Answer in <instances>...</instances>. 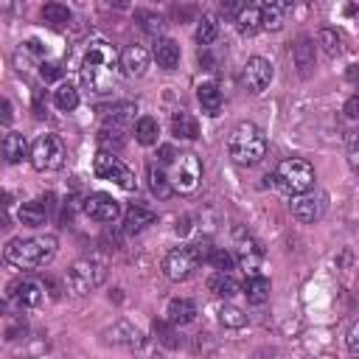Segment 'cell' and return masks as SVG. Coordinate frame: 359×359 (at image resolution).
<instances>
[{
  "label": "cell",
  "instance_id": "obj_1",
  "mask_svg": "<svg viewBox=\"0 0 359 359\" xmlns=\"http://www.w3.org/2000/svg\"><path fill=\"white\" fill-rule=\"evenodd\" d=\"M81 84L96 96H104L118 84V79L124 76L121 70V54L115 51V45L107 39H93L87 45V51L81 57V68H79Z\"/></svg>",
  "mask_w": 359,
  "mask_h": 359
},
{
  "label": "cell",
  "instance_id": "obj_2",
  "mask_svg": "<svg viewBox=\"0 0 359 359\" xmlns=\"http://www.w3.org/2000/svg\"><path fill=\"white\" fill-rule=\"evenodd\" d=\"M59 242L57 236H31V239H12L6 247V261L17 269H39L57 258Z\"/></svg>",
  "mask_w": 359,
  "mask_h": 359
},
{
  "label": "cell",
  "instance_id": "obj_3",
  "mask_svg": "<svg viewBox=\"0 0 359 359\" xmlns=\"http://www.w3.org/2000/svg\"><path fill=\"white\" fill-rule=\"evenodd\" d=\"M228 155L233 157V163L239 166H255L264 160L266 155V138L264 132L250 124V121H242L239 126H233L231 138H228Z\"/></svg>",
  "mask_w": 359,
  "mask_h": 359
},
{
  "label": "cell",
  "instance_id": "obj_4",
  "mask_svg": "<svg viewBox=\"0 0 359 359\" xmlns=\"http://www.w3.org/2000/svg\"><path fill=\"white\" fill-rule=\"evenodd\" d=\"M275 186L284 191V194H289V197H303V194H309L311 191V186H314V166L309 163V160H303V157H289V160H284L281 166H278V171H275Z\"/></svg>",
  "mask_w": 359,
  "mask_h": 359
},
{
  "label": "cell",
  "instance_id": "obj_5",
  "mask_svg": "<svg viewBox=\"0 0 359 359\" xmlns=\"http://www.w3.org/2000/svg\"><path fill=\"white\" fill-rule=\"evenodd\" d=\"M107 281V261L101 255H87L79 258L70 273H68V284L76 295H90L93 289H99Z\"/></svg>",
  "mask_w": 359,
  "mask_h": 359
},
{
  "label": "cell",
  "instance_id": "obj_6",
  "mask_svg": "<svg viewBox=\"0 0 359 359\" xmlns=\"http://www.w3.org/2000/svg\"><path fill=\"white\" fill-rule=\"evenodd\" d=\"M166 174H168L171 188H174L177 194H191V191H197L200 180H202V163H200L197 155L186 152V155H180V157L168 166Z\"/></svg>",
  "mask_w": 359,
  "mask_h": 359
},
{
  "label": "cell",
  "instance_id": "obj_7",
  "mask_svg": "<svg viewBox=\"0 0 359 359\" xmlns=\"http://www.w3.org/2000/svg\"><path fill=\"white\" fill-rule=\"evenodd\" d=\"M65 163V146L57 135H39L31 146V166L37 171H57Z\"/></svg>",
  "mask_w": 359,
  "mask_h": 359
},
{
  "label": "cell",
  "instance_id": "obj_8",
  "mask_svg": "<svg viewBox=\"0 0 359 359\" xmlns=\"http://www.w3.org/2000/svg\"><path fill=\"white\" fill-rule=\"evenodd\" d=\"M93 171L99 180H110L118 188L124 191H132L135 188V174L129 171V166H124L113 152H99L96 160H93Z\"/></svg>",
  "mask_w": 359,
  "mask_h": 359
},
{
  "label": "cell",
  "instance_id": "obj_9",
  "mask_svg": "<svg viewBox=\"0 0 359 359\" xmlns=\"http://www.w3.org/2000/svg\"><path fill=\"white\" fill-rule=\"evenodd\" d=\"M197 255L191 253V247H177L163 258V273L168 281H188L197 269Z\"/></svg>",
  "mask_w": 359,
  "mask_h": 359
},
{
  "label": "cell",
  "instance_id": "obj_10",
  "mask_svg": "<svg viewBox=\"0 0 359 359\" xmlns=\"http://www.w3.org/2000/svg\"><path fill=\"white\" fill-rule=\"evenodd\" d=\"M269 81H273V65L261 57L247 59V65L242 70V84L247 87V93H255V96L264 93V90L269 87Z\"/></svg>",
  "mask_w": 359,
  "mask_h": 359
},
{
  "label": "cell",
  "instance_id": "obj_11",
  "mask_svg": "<svg viewBox=\"0 0 359 359\" xmlns=\"http://www.w3.org/2000/svg\"><path fill=\"white\" fill-rule=\"evenodd\" d=\"M236 261L247 269L250 275H258L255 269H258L261 261H264V247H261L250 233H244V231L236 233Z\"/></svg>",
  "mask_w": 359,
  "mask_h": 359
},
{
  "label": "cell",
  "instance_id": "obj_12",
  "mask_svg": "<svg viewBox=\"0 0 359 359\" xmlns=\"http://www.w3.org/2000/svg\"><path fill=\"white\" fill-rule=\"evenodd\" d=\"M84 213L93 219V222L110 224V222H115L121 216V208H118V202L110 194H90L84 200Z\"/></svg>",
  "mask_w": 359,
  "mask_h": 359
},
{
  "label": "cell",
  "instance_id": "obj_13",
  "mask_svg": "<svg viewBox=\"0 0 359 359\" xmlns=\"http://www.w3.org/2000/svg\"><path fill=\"white\" fill-rule=\"evenodd\" d=\"M292 213H295V219H300V222H306V224L318 222V219L326 213V194L309 191V194L298 197V200L292 202Z\"/></svg>",
  "mask_w": 359,
  "mask_h": 359
},
{
  "label": "cell",
  "instance_id": "obj_14",
  "mask_svg": "<svg viewBox=\"0 0 359 359\" xmlns=\"http://www.w3.org/2000/svg\"><path fill=\"white\" fill-rule=\"evenodd\" d=\"M149 68V51L144 48V45H126V48L121 51V70L124 76L129 79H141Z\"/></svg>",
  "mask_w": 359,
  "mask_h": 359
},
{
  "label": "cell",
  "instance_id": "obj_15",
  "mask_svg": "<svg viewBox=\"0 0 359 359\" xmlns=\"http://www.w3.org/2000/svg\"><path fill=\"white\" fill-rule=\"evenodd\" d=\"M104 337H107V342L124 345V348H129V351H138V345L146 340V337L141 334V329L132 326L129 320H118L115 326H110V329L104 331Z\"/></svg>",
  "mask_w": 359,
  "mask_h": 359
},
{
  "label": "cell",
  "instance_id": "obj_16",
  "mask_svg": "<svg viewBox=\"0 0 359 359\" xmlns=\"http://www.w3.org/2000/svg\"><path fill=\"white\" fill-rule=\"evenodd\" d=\"M12 295L17 298L20 306H39L45 300V284L37 281V278H23L17 284H12Z\"/></svg>",
  "mask_w": 359,
  "mask_h": 359
},
{
  "label": "cell",
  "instance_id": "obj_17",
  "mask_svg": "<svg viewBox=\"0 0 359 359\" xmlns=\"http://www.w3.org/2000/svg\"><path fill=\"white\" fill-rule=\"evenodd\" d=\"M155 211L144 208V205H129L124 213V231L126 233H144L149 224H155Z\"/></svg>",
  "mask_w": 359,
  "mask_h": 359
},
{
  "label": "cell",
  "instance_id": "obj_18",
  "mask_svg": "<svg viewBox=\"0 0 359 359\" xmlns=\"http://www.w3.org/2000/svg\"><path fill=\"white\" fill-rule=\"evenodd\" d=\"M166 314H168V320H171L174 326H188V323L197 320V303L188 300V298H174V300L168 303Z\"/></svg>",
  "mask_w": 359,
  "mask_h": 359
},
{
  "label": "cell",
  "instance_id": "obj_19",
  "mask_svg": "<svg viewBox=\"0 0 359 359\" xmlns=\"http://www.w3.org/2000/svg\"><path fill=\"white\" fill-rule=\"evenodd\" d=\"M152 54H155V59H157V65L163 70H174L180 65V45L174 39H168V37H157Z\"/></svg>",
  "mask_w": 359,
  "mask_h": 359
},
{
  "label": "cell",
  "instance_id": "obj_20",
  "mask_svg": "<svg viewBox=\"0 0 359 359\" xmlns=\"http://www.w3.org/2000/svg\"><path fill=\"white\" fill-rule=\"evenodd\" d=\"M292 59L300 76H309V70L314 68V39L311 37H300L292 45Z\"/></svg>",
  "mask_w": 359,
  "mask_h": 359
},
{
  "label": "cell",
  "instance_id": "obj_21",
  "mask_svg": "<svg viewBox=\"0 0 359 359\" xmlns=\"http://www.w3.org/2000/svg\"><path fill=\"white\" fill-rule=\"evenodd\" d=\"M197 99H200V104H202V113H208V115H219V113H222L224 99H222V90H219L213 81H202V84L197 87Z\"/></svg>",
  "mask_w": 359,
  "mask_h": 359
},
{
  "label": "cell",
  "instance_id": "obj_22",
  "mask_svg": "<svg viewBox=\"0 0 359 359\" xmlns=\"http://www.w3.org/2000/svg\"><path fill=\"white\" fill-rule=\"evenodd\" d=\"M171 132L177 135V138H183V141H197L200 138V124H197V118L191 113L180 110L171 118Z\"/></svg>",
  "mask_w": 359,
  "mask_h": 359
},
{
  "label": "cell",
  "instance_id": "obj_23",
  "mask_svg": "<svg viewBox=\"0 0 359 359\" xmlns=\"http://www.w3.org/2000/svg\"><path fill=\"white\" fill-rule=\"evenodd\" d=\"M146 180H149V188H152V194L157 197V200H168L171 194H174V188H171V180H168V174H166V168H160V166H149L146 168Z\"/></svg>",
  "mask_w": 359,
  "mask_h": 359
},
{
  "label": "cell",
  "instance_id": "obj_24",
  "mask_svg": "<svg viewBox=\"0 0 359 359\" xmlns=\"http://www.w3.org/2000/svg\"><path fill=\"white\" fill-rule=\"evenodd\" d=\"M157 135H160L157 118H152V115L138 118V124H135V141H138L141 146H155L157 144Z\"/></svg>",
  "mask_w": 359,
  "mask_h": 359
},
{
  "label": "cell",
  "instance_id": "obj_25",
  "mask_svg": "<svg viewBox=\"0 0 359 359\" xmlns=\"http://www.w3.org/2000/svg\"><path fill=\"white\" fill-rule=\"evenodd\" d=\"M287 3H275V0H269V3H261V26L266 31H278L284 26V14H287Z\"/></svg>",
  "mask_w": 359,
  "mask_h": 359
},
{
  "label": "cell",
  "instance_id": "obj_26",
  "mask_svg": "<svg viewBox=\"0 0 359 359\" xmlns=\"http://www.w3.org/2000/svg\"><path fill=\"white\" fill-rule=\"evenodd\" d=\"M208 289H211L213 295H219V298H233V295L242 292V284H239L231 273H216V275H211Z\"/></svg>",
  "mask_w": 359,
  "mask_h": 359
},
{
  "label": "cell",
  "instance_id": "obj_27",
  "mask_svg": "<svg viewBox=\"0 0 359 359\" xmlns=\"http://www.w3.org/2000/svg\"><path fill=\"white\" fill-rule=\"evenodd\" d=\"M3 157L6 163H20L23 157H28V144L20 132H9L3 138Z\"/></svg>",
  "mask_w": 359,
  "mask_h": 359
},
{
  "label": "cell",
  "instance_id": "obj_28",
  "mask_svg": "<svg viewBox=\"0 0 359 359\" xmlns=\"http://www.w3.org/2000/svg\"><path fill=\"white\" fill-rule=\"evenodd\" d=\"M17 216H20V222L26 224V228H42V224L48 222V208L34 200V202H26Z\"/></svg>",
  "mask_w": 359,
  "mask_h": 359
},
{
  "label": "cell",
  "instance_id": "obj_29",
  "mask_svg": "<svg viewBox=\"0 0 359 359\" xmlns=\"http://www.w3.org/2000/svg\"><path fill=\"white\" fill-rule=\"evenodd\" d=\"M244 295H247L250 303L261 306V303L269 298V278H264V275H250L247 284H244Z\"/></svg>",
  "mask_w": 359,
  "mask_h": 359
},
{
  "label": "cell",
  "instance_id": "obj_30",
  "mask_svg": "<svg viewBox=\"0 0 359 359\" xmlns=\"http://www.w3.org/2000/svg\"><path fill=\"white\" fill-rule=\"evenodd\" d=\"M42 20L48 23V26H54V28H65V26L73 20V14H70V9L62 6V3H45V6H42Z\"/></svg>",
  "mask_w": 359,
  "mask_h": 359
},
{
  "label": "cell",
  "instance_id": "obj_31",
  "mask_svg": "<svg viewBox=\"0 0 359 359\" xmlns=\"http://www.w3.org/2000/svg\"><path fill=\"white\" fill-rule=\"evenodd\" d=\"M99 144H101V152H121L124 149V129L121 126H107L104 124V129L99 132Z\"/></svg>",
  "mask_w": 359,
  "mask_h": 359
},
{
  "label": "cell",
  "instance_id": "obj_32",
  "mask_svg": "<svg viewBox=\"0 0 359 359\" xmlns=\"http://www.w3.org/2000/svg\"><path fill=\"white\" fill-rule=\"evenodd\" d=\"M236 26H239V31H244V34H253V31L264 28V26H261V6H255V3H247V6L239 12V17H236Z\"/></svg>",
  "mask_w": 359,
  "mask_h": 359
},
{
  "label": "cell",
  "instance_id": "obj_33",
  "mask_svg": "<svg viewBox=\"0 0 359 359\" xmlns=\"http://www.w3.org/2000/svg\"><path fill=\"white\" fill-rule=\"evenodd\" d=\"M152 334H155V340H157L160 345H166V348H180V334H177V329H174L171 320H155V323H152Z\"/></svg>",
  "mask_w": 359,
  "mask_h": 359
},
{
  "label": "cell",
  "instance_id": "obj_34",
  "mask_svg": "<svg viewBox=\"0 0 359 359\" xmlns=\"http://www.w3.org/2000/svg\"><path fill=\"white\" fill-rule=\"evenodd\" d=\"M54 104L62 110V113H73L79 107V90L73 84H59L54 90Z\"/></svg>",
  "mask_w": 359,
  "mask_h": 359
},
{
  "label": "cell",
  "instance_id": "obj_35",
  "mask_svg": "<svg viewBox=\"0 0 359 359\" xmlns=\"http://www.w3.org/2000/svg\"><path fill=\"white\" fill-rule=\"evenodd\" d=\"M219 323L224 329H244L247 326V314L239 306H233V303H224L219 309Z\"/></svg>",
  "mask_w": 359,
  "mask_h": 359
},
{
  "label": "cell",
  "instance_id": "obj_36",
  "mask_svg": "<svg viewBox=\"0 0 359 359\" xmlns=\"http://www.w3.org/2000/svg\"><path fill=\"white\" fill-rule=\"evenodd\" d=\"M135 23H138L141 31H146L152 37H157L163 31V17L157 12H149V9H138V12H135Z\"/></svg>",
  "mask_w": 359,
  "mask_h": 359
},
{
  "label": "cell",
  "instance_id": "obj_37",
  "mask_svg": "<svg viewBox=\"0 0 359 359\" xmlns=\"http://www.w3.org/2000/svg\"><path fill=\"white\" fill-rule=\"evenodd\" d=\"M318 42L323 45V51H326L329 57H337V54L342 51V39H340V34H337L334 28H323V31L318 34Z\"/></svg>",
  "mask_w": 359,
  "mask_h": 359
},
{
  "label": "cell",
  "instance_id": "obj_38",
  "mask_svg": "<svg viewBox=\"0 0 359 359\" xmlns=\"http://www.w3.org/2000/svg\"><path fill=\"white\" fill-rule=\"evenodd\" d=\"M216 34H219V26H216V20L213 17H202L200 20V26H197V42L200 45H211L213 39H216Z\"/></svg>",
  "mask_w": 359,
  "mask_h": 359
},
{
  "label": "cell",
  "instance_id": "obj_39",
  "mask_svg": "<svg viewBox=\"0 0 359 359\" xmlns=\"http://www.w3.org/2000/svg\"><path fill=\"white\" fill-rule=\"evenodd\" d=\"M135 113V104H115L107 110V126H124Z\"/></svg>",
  "mask_w": 359,
  "mask_h": 359
},
{
  "label": "cell",
  "instance_id": "obj_40",
  "mask_svg": "<svg viewBox=\"0 0 359 359\" xmlns=\"http://www.w3.org/2000/svg\"><path fill=\"white\" fill-rule=\"evenodd\" d=\"M233 255L228 253V250H213V255H211V266L216 269V273H231V269H233Z\"/></svg>",
  "mask_w": 359,
  "mask_h": 359
},
{
  "label": "cell",
  "instance_id": "obj_41",
  "mask_svg": "<svg viewBox=\"0 0 359 359\" xmlns=\"http://www.w3.org/2000/svg\"><path fill=\"white\" fill-rule=\"evenodd\" d=\"M135 353H138L141 359H163V351L157 348V340H149V337L138 345V351H135Z\"/></svg>",
  "mask_w": 359,
  "mask_h": 359
},
{
  "label": "cell",
  "instance_id": "obj_42",
  "mask_svg": "<svg viewBox=\"0 0 359 359\" xmlns=\"http://www.w3.org/2000/svg\"><path fill=\"white\" fill-rule=\"evenodd\" d=\"M348 166L359 174V129L351 135V141H348Z\"/></svg>",
  "mask_w": 359,
  "mask_h": 359
},
{
  "label": "cell",
  "instance_id": "obj_43",
  "mask_svg": "<svg viewBox=\"0 0 359 359\" xmlns=\"http://www.w3.org/2000/svg\"><path fill=\"white\" fill-rule=\"evenodd\" d=\"M177 157H180V152H177L171 144H166V146H160V149H157V166H160V168H168Z\"/></svg>",
  "mask_w": 359,
  "mask_h": 359
},
{
  "label": "cell",
  "instance_id": "obj_44",
  "mask_svg": "<svg viewBox=\"0 0 359 359\" xmlns=\"http://www.w3.org/2000/svg\"><path fill=\"white\" fill-rule=\"evenodd\" d=\"M39 76H42V81H54V79L62 76V65L59 62H42L39 65Z\"/></svg>",
  "mask_w": 359,
  "mask_h": 359
},
{
  "label": "cell",
  "instance_id": "obj_45",
  "mask_svg": "<svg viewBox=\"0 0 359 359\" xmlns=\"http://www.w3.org/2000/svg\"><path fill=\"white\" fill-rule=\"evenodd\" d=\"M345 345H348L351 356H356V359H359V320L348 329V334H345Z\"/></svg>",
  "mask_w": 359,
  "mask_h": 359
},
{
  "label": "cell",
  "instance_id": "obj_46",
  "mask_svg": "<svg viewBox=\"0 0 359 359\" xmlns=\"http://www.w3.org/2000/svg\"><path fill=\"white\" fill-rule=\"evenodd\" d=\"M26 331H28V326H26V320H20V318H14V320L9 323V329H6V340H20V337H26Z\"/></svg>",
  "mask_w": 359,
  "mask_h": 359
},
{
  "label": "cell",
  "instance_id": "obj_47",
  "mask_svg": "<svg viewBox=\"0 0 359 359\" xmlns=\"http://www.w3.org/2000/svg\"><path fill=\"white\" fill-rule=\"evenodd\" d=\"M342 110H345V115H348L351 121H359V96H351Z\"/></svg>",
  "mask_w": 359,
  "mask_h": 359
},
{
  "label": "cell",
  "instance_id": "obj_48",
  "mask_svg": "<svg viewBox=\"0 0 359 359\" xmlns=\"http://www.w3.org/2000/svg\"><path fill=\"white\" fill-rule=\"evenodd\" d=\"M345 79H348L351 84H356V87H359V65H351V68H348V73H345Z\"/></svg>",
  "mask_w": 359,
  "mask_h": 359
},
{
  "label": "cell",
  "instance_id": "obj_49",
  "mask_svg": "<svg viewBox=\"0 0 359 359\" xmlns=\"http://www.w3.org/2000/svg\"><path fill=\"white\" fill-rule=\"evenodd\" d=\"M3 124H12V101H3Z\"/></svg>",
  "mask_w": 359,
  "mask_h": 359
},
{
  "label": "cell",
  "instance_id": "obj_50",
  "mask_svg": "<svg viewBox=\"0 0 359 359\" xmlns=\"http://www.w3.org/2000/svg\"><path fill=\"white\" fill-rule=\"evenodd\" d=\"M177 233H188V219H183V222H177Z\"/></svg>",
  "mask_w": 359,
  "mask_h": 359
}]
</instances>
